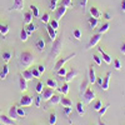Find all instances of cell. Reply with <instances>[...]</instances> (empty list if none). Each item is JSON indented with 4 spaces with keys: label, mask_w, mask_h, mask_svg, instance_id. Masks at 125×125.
I'll list each match as a JSON object with an SVG mask.
<instances>
[{
    "label": "cell",
    "mask_w": 125,
    "mask_h": 125,
    "mask_svg": "<svg viewBox=\"0 0 125 125\" xmlns=\"http://www.w3.org/2000/svg\"><path fill=\"white\" fill-rule=\"evenodd\" d=\"M34 60H35V58H34L33 53H30V51H23V53L20 54V62L26 68L33 65Z\"/></svg>",
    "instance_id": "obj_1"
},
{
    "label": "cell",
    "mask_w": 125,
    "mask_h": 125,
    "mask_svg": "<svg viewBox=\"0 0 125 125\" xmlns=\"http://www.w3.org/2000/svg\"><path fill=\"white\" fill-rule=\"evenodd\" d=\"M75 55H76L75 53H73V54H70V55H68V56H65V58H60V59L55 62V65H54V70H55V71H58L60 68H62V66L65 65V62H66V61H69L71 58H74Z\"/></svg>",
    "instance_id": "obj_2"
},
{
    "label": "cell",
    "mask_w": 125,
    "mask_h": 125,
    "mask_svg": "<svg viewBox=\"0 0 125 125\" xmlns=\"http://www.w3.org/2000/svg\"><path fill=\"white\" fill-rule=\"evenodd\" d=\"M83 99H84V101H85L86 104L91 103L94 99H95V91H94L91 88H88V89L85 90V93L83 94Z\"/></svg>",
    "instance_id": "obj_3"
},
{
    "label": "cell",
    "mask_w": 125,
    "mask_h": 125,
    "mask_svg": "<svg viewBox=\"0 0 125 125\" xmlns=\"http://www.w3.org/2000/svg\"><path fill=\"white\" fill-rule=\"evenodd\" d=\"M61 45H62V40L61 39H55L54 40V46H53V50H51V55L54 56H58L61 51Z\"/></svg>",
    "instance_id": "obj_4"
},
{
    "label": "cell",
    "mask_w": 125,
    "mask_h": 125,
    "mask_svg": "<svg viewBox=\"0 0 125 125\" xmlns=\"http://www.w3.org/2000/svg\"><path fill=\"white\" fill-rule=\"evenodd\" d=\"M101 36H103V34H99V33L94 34V35L90 38V40H89V43H88V46H86V49H90V48H93V46H95V45L99 43V41H100Z\"/></svg>",
    "instance_id": "obj_5"
},
{
    "label": "cell",
    "mask_w": 125,
    "mask_h": 125,
    "mask_svg": "<svg viewBox=\"0 0 125 125\" xmlns=\"http://www.w3.org/2000/svg\"><path fill=\"white\" fill-rule=\"evenodd\" d=\"M54 90L55 89H53V88H44V90L41 91V98H43V100H45V101H49V99L54 95Z\"/></svg>",
    "instance_id": "obj_6"
},
{
    "label": "cell",
    "mask_w": 125,
    "mask_h": 125,
    "mask_svg": "<svg viewBox=\"0 0 125 125\" xmlns=\"http://www.w3.org/2000/svg\"><path fill=\"white\" fill-rule=\"evenodd\" d=\"M78 75H79V71H78L76 69H74V68H71V69L66 73V75H65V78H64V79H65V81H66V83H69V81H71L73 79H75Z\"/></svg>",
    "instance_id": "obj_7"
},
{
    "label": "cell",
    "mask_w": 125,
    "mask_h": 125,
    "mask_svg": "<svg viewBox=\"0 0 125 125\" xmlns=\"http://www.w3.org/2000/svg\"><path fill=\"white\" fill-rule=\"evenodd\" d=\"M24 9V0H14L13 6L10 8V11L13 10H18V11H23Z\"/></svg>",
    "instance_id": "obj_8"
},
{
    "label": "cell",
    "mask_w": 125,
    "mask_h": 125,
    "mask_svg": "<svg viewBox=\"0 0 125 125\" xmlns=\"http://www.w3.org/2000/svg\"><path fill=\"white\" fill-rule=\"evenodd\" d=\"M33 98L29 96V95H23L21 99H20V105L21 106H30L33 105Z\"/></svg>",
    "instance_id": "obj_9"
},
{
    "label": "cell",
    "mask_w": 125,
    "mask_h": 125,
    "mask_svg": "<svg viewBox=\"0 0 125 125\" xmlns=\"http://www.w3.org/2000/svg\"><path fill=\"white\" fill-rule=\"evenodd\" d=\"M0 123H3L4 125H16L15 120H13L9 115H4V114H0Z\"/></svg>",
    "instance_id": "obj_10"
},
{
    "label": "cell",
    "mask_w": 125,
    "mask_h": 125,
    "mask_svg": "<svg viewBox=\"0 0 125 125\" xmlns=\"http://www.w3.org/2000/svg\"><path fill=\"white\" fill-rule=\"evenodd\" d=\"M66 6H64L62 4H60L58 8H56V10H55V13H56V20H60L62 16L65 15V13H66Z\"/></svg>",
    "instance_id": "obj_11"
},
{
    "label": "cell",
    "mask_w": 125,
    "mask_h": 125,
    "mask_svg": "<svg viewBox=\"0 0 125 125\" xmlns=\"http://www.w3.org/2000/svg\"><path fill=\"white\" fill-rule=\"evenodd\" d=\"M9 116L13 120H19L20 116L18 115V106L16 105H11L9 108Z\"/></svg>",
    "instance_id": "obj_12"
},
{
    "label": "cell",
    "mask_w": 125,
    "mask_h": 125,
    "mask_svg": "<svg viewBox=\"0 0 125 125\" xmlns=\"http://www.w3.org/2000/svg\"><path fill=\"white\" fill-rule=\"evenodd\" d=\"M88 80L90 84H95L96 81V75H95V70H94V66L90 65L89 66V74H88Z\"/></svg>",
    "instance_id": "obj_13"
},
{
    "label": "cell",
    "mask_w": 125,
    "mask_h": 125,
    "mask_svg": "<svg viewBox=\"0 0 125 125\" xmlns=\"http://www.w3.org/2000/svg\"><path fill=\"white\" fill-rule=\"evenodd\" d=\"M98 50H99V53L101 54V58H103V60H104V62L105 64H108V65H110L111 64V56L109 55V54H106L105 51H104V49L103 48H98Z\"/></svg>",
    "instance_id": "obj_14"
},
{
    "label": "cell",
    "mask_w": 125,
    "mask_h": 125,
    "mask_svg": "<svg viewBox=\"0 0 125 125\" xmlns=\"http://www.w3.org/2000/svg\"><path fill=\"white\" fill-rule=\"evenodd\" d=\"M46 30H48V34H49V38H50V40H51V41H54V40L58 38V33H56L58 30L53 29L50 24H46Z\"/></svg>",
    "instance_id": "obj_15"
},
{
    "label": "cell",
    "mask_w": 125,
    "mask_h": 125,
    "mask_svg": "<svg viewBox=\"0 0 125 125\" xmlns=\"http://www.w3.org/2000/svg\"><path fill=\"white\" fill-rule=\"evenodd\" d=\"M110 76H111V73H110V71H108L106 74H105V76H104V79H103V85H101V89H103V90H105V91L109 89Z\"/></svg>",
    "instance_id": "obj_16"
},
{
    "label": "cell",
    "mask_w": 125,
    "mask_h": 125,
    "mask_svg": "<svg viewBox=\"0 0 125 125\" xmlns=\"http://www.w3.org/2000/svg\"><path fill=\"white\" fill-rule=\"evenodd\" d=\"M19 86H20V90L21 91H26L28 90V80L21 74H19Z\"/></svg>",
    "instance_id": "obj_17"
},
{
    "label": "cell",
    "mask_w": 125,
    "mask_h": 125,
    "mask_svg": "<svg viewBox=\"0 0 125 125\" xmlns=\"http://www.w3.org/2000/svg\"><path fill=\"white\" fill-rule=\"evenodd\" d=\"M89 11H90V15H91L93 18H95V19H99V18L101 16V11H100L96 6H91Z\"/></svg>",
    "instance_id": "obj_18"
},
{
    "label": "cell",
    "mask_w": 125,
    "mask_h": 125,
    "mask_svg": "<svg viewBox=\"0 0 125 125\" xmlns=\"http://www.w3.org/2000/svg\"><path fill=\"white\" fill-rule=\"evenodd\" d=\"M35 45H36V48H38L39 51H44V49H45V41H44V39L39 38V39L36 40Z\"/></svg>",
    "instance_id": "obj_19"
},
{
    "label": "cell",
    "mask_w": 125,
    "mask_h": 125,
    "mask_svg": "<svg viewBox=\"0 0 125 125\" xmlns=\"http://www.w3.org/2000/svg\"><path fill=\"white\" fill-rule=\"evenodd\" d=\"M58 91L61 93L62 95H68V93H69V84H68V83H64L60 88H58Z\"/></svg>",
    "instance_id": "obj_20"
},
{
    "label": "cell",
    "mask_w": 125,
    "mask_h": 125,
    "mask_svg": "<svg viewBox=\"0 0 125 125\" xmlns=\"http://www.w3.org/2000/svg\"><path fill=\"white\" fill-rule=\"evenodd\" d=\"M76 111H78L79 115H84L85 114V106H84V104H83L81 101L76 103Z\"/></svg>",
    "instance_id": "obj_21"
},
{
    "label": "cell",
    "mask_w": 125,
    "mask_h": 125,
    "mask_svg": "<svg viewBox=\"0 0 125 125\" xmlns=\"http://www.w3.org/2000/svg\"><path fill=\"white\" fill-rule=\"evenodd\" d=\"M8 74H9V65L8 64H4L3 65V69H1V73H0V79L4 80Z\"/></svg>",
    "instance_id": "obj_22"
},
{
    "label": "cell",
    "mask_w": 125,
    "mask_h": 125,
    "mask_svg": "<svg viewBox=\"0 0 125 125\" xmlns=\"http://www.w3.org/2000/svg\"><path fill=\"white\" fill-rule=\"evenodd\" d=\"M33 13L31 11H26L24 14V23L25 24H30V23H33Z\"/></svg>",
    "instance_id": "obj_23"
},
{
    "label": "cell",
    "mask_w": 125,
    "mask_h": 125,
    "mask_svg": "<svg viewBox=\"0 0 125 125\" xmlns=\"http://www.w3.org/2000/svg\"><path fill=\"white\" fill-rule=\"evenodd\" d=\"M26 80H33L34 79V75H33V73H31V69H25L23 71V74H21Z\"/></svg>",
    "instance_id": "obj_24"
},
{
    "label": "cell",
    "mask_w": 125,
    "mask_h": 125,
    "mask_svg": "<svg viewBox=\"0 0 125 125\" xmlns=\"http://www.w3.org/2000/svg\"><path fill=\"white\" fill-rule=\"evenodd\" d=\"M88 23H89V26H90L91 29H95V28L98 26V24H99V19H95V18L90 16L89 20H88Z\"/></svg>",
    "instance_id": "obj_25"
},
{
    "label": "cell",
    "mask_w": 125,
    "mask_h": 125,
    "mask_svg": "<svg viewBox=\"0 0 125 125\" xmlns=\"http://www.w3.org/2000/svg\"><path fill=\"white\" fill-rule=\"evenodd\" d=\"M60 104L62 105V108H64V106H69V108H71V106H73V101H71L69 98H61Z\"/></svg>",
    "instance_id": "obj_26"
},
{
    "label": "cell",
    "mask_w": 125,
    "mask_h": 125,
    "mask_svg": "<svg viewBox=\"0 0 125 125\" xmlns=\"http://www.w3.org/2000/svg\"><path fill=\"white\" fill-rule=\"evenodd\" d=\"M60 100H61V96L55 95V94H54V95L49 99V103L51 104V105H56V104H60Z\"/></svg>",
    "instance_id": "obj_27"
},
{
    "label": "cell",
    "mask_w": 125,
    "mask_h": 125,
    "mask_svg": "<svg viewBox=\"0 0 125 125\" xmlns=\"http://www.w3.org/2000/svg\"><path fill=\"white\" fill-rule=\"evenodd\" d=\"M89 85V80H83V83H81V84H80V95H83V94H84L85 93V90L89 88L88 86Z\"/></svg>",
    "instance_id": "obj_28"
},
{
    "label": "cell",
    "mask_w": 125,
    "mask_h": 125,
    "mask_svg": "<svg viewBox=\"0 0 125 125\" xmlns=\"http://www.w3.org/2000/svg\"><path fill=\"white\" fill-rule=\"evenodd\" d=\"M11 58H13V53H11V51L6 50V51H4V53H3V60L5 62L10 61V59H11Z\"/></svg>",
    "instance_id": "obj_29"
},
{
    "label": "cell",
    "mask_w": 125,
    "mask_h": 125,
    "mask_svg": "<svg viewBox=\"0 0 125 125\" xmlns=\"http://www.w3.org/2000/svg\"><path fill=\"white\" fill-rule=\"evenodd\" d=\"M46 85L49 86V88H53V89H58V83H56V80H54V79H48L46 80Z\"/></svg>",
    "instance_id": "obj_30"
},
{
    "label": "cell",
    "mask_w": 125,
    "mask_h": 125,
    "mask_svg": "<svg viewBox=\"0 0 125 125\" xmlns=\"http://www.w3.org/2000/svg\"><path fill=\"white\" fill-rule=\"evenodd\" d=\"M109 28H110V25H109V23H105V24H103L100 28H99V30H98V33L99 34H105L106 31L109 30Z\"/></svg>",
    "instance_id": "obj_31"
},
{
    "label": "cell",
    "mask_w": 125,
    "mask_h": 125,
    "mask_svg": "<svg viewBox=\"0 0 125 125\" xmlns=\"http://www.w3.org/2000/svg\"><path fill=\"white\" fill-rule=\"evenodd\" d=\"M8 33H9V26L6 24H0V34L5 36Z\"/></svg>",
    "instance_id": "obj_32"
},
{
    "label": "cell",
    "mask_w": 125,
    "mask_h": 125,
    "mask_svg": "<svg viewBox=\"0 0 125 125\" xmlns=\"http://www.w3.org/2000/svg\"><path fill=\"white\" fill-rule=\"evenodd\" d=\"M25 30L28 31V34L30 35V34H33L34 31L36 30V26H35L33 23H30V24H26V28H25Z\"/></svg>",
    "instance_id": "obj_33"
},
{
    "label": "cell",
    "mask_w": 125,
    "mask_h": 125,
    "mask_svg": "<svg viewBox=\"0 0 125 125\" xmlns=\"http://www.w3.org/2000/svg\"><path fill=\"white\" fill-rule=\"evenodd\" d=\"M30 10H31V13H33L34 18H39L40 13H39V9H38L36 5H33V4H31V5H30Z\"/></svg>",
    "instance_id": "obj_34"
},
{
    "label": "cell",
    "mask_w": 125,
    "mask_h": 125,
    "mask_svg": "<svg viewBox=\"0 0 125 125\" xmlns=\"http://www.w3.org/2000/svg\"><path fill=\"white\" fill-rule=\"evenodd\" d=\"M66 73H68L66 68H64V66H62V68H60V69H59V70L56 71V75H58V76H60V78L62 79V78H65Z\"/></svg>",
    "instance_id": "obj_35"
},
{
    "label": "cell",
    "mask_w": 125,
    "mask_h": 125,
    "mask_svg": "<svg viewBox=\"0 0 125 125\" xmlns=\"http://www.w3.org/2000/svg\"><path fill=\"white\" fill-rule=\"evenodd\" d=\"M29 38V34H28V31L25 30V28L21 29V31H20V39H21V41H26Z\"/></svg>",
    "instance_id": "obj_36"
},
{
    "label": "cell",
    "mask_w": 125,
    "mask_h": 125,
    "mask_svg": "<svg viewBox=\"0 0 125 125\" xmlns=\"http://www.w3.org/2000/svg\"><path fill=\"white\" fill-rule=\"evenodd\" d=\"M44 90V83L43 81H38L36 83V86H35V91L38 94H41V91Z\"/></svg>",
    "instance_id": "obj_37"
},
{
    "label": "cell",
    "mask_w": 125,
    "mask_h": 125,
    "mask_svg": "<svg viewBox=\"0 0 125 125\" xmlns=\"http://www.w3.org/2000/svg\"><path fill=\"white\" fill-rule=\"evenodd\" d=\"M73 38H75L76 40H81V31H80V29H74L73 30Z\"/></svg>",
    "instance_id": "obj_38"
},
{
    "label": "cell",
    "mask_w": 125,
    "mask_h": 125,
    "mask_svg": "<svg viewBox=\"0 0 125 125\" xmlns=\"http://www.w3.org/2000/svg\"><path fill=\"white\" fill-rule=\"evenodd\" d=\"M49 124L50 125H55L56 124V114L55 113H50V115H49Z\"/></svg>",
    "instance_id": "obj_39"
},
{
    "label": "cell",
    "mask_w": 125,
    "mask_h": 125,
    "mask_svg": "<svg viewBox=\"0 0 125 125\" xmlns=\"http://www.w3.org/2000/svg\"><path fill=\"white\" fill-rule=\"evenodd\" d=\"M93 108H94V110H95V111H99V110L103 108V101H101V100H95Z\"/></svg>",
    "instance_id": "obj_40"
},
{
    "label": "cell",
    "mask_w": 125,
    "mask_h": 125,
    "mask_svg": "<svg viewBox=\"0 0 125 125\" xmlns=\"http://www.w3.org/2000/svg\"><path fill=\"white\" fill-rule=\"evenodd\" d=\"M40 20H41V21H43L44 24H49V21H50V15H49L48 13H44L43 16L40 18Z\"/></svg>",
    "instance_id": "obj_41"
},
{
    "label": "cell",
    "mask_w": 125,
    "mask_h": 125,
    "mask_svg": "<svg viewBox=\"0 0 125 125\" xmlns=\"http://www.w3.org/2000/svg\"><path fill=\"white\" fill-rule=\"evenodd\" d=\"M49 24L51 25V28H53V29H55V30H58V29H59V20H56V19L50 20V21H49Z\"/></svg>",
    "instance_id": "obj_42"
},
{
    "label": "cell",
    "mask_w": 125,
    "mask_h": 125,
    "mask_svg": "<svg viewBox=\"0 0 125 125\" xmlns=\"http://www.w3.org/2000/svg\"><path fill=\"white\" fill-rule=\"evenodd\" d=\"M31 73H33V75H34V79H39L41 76V73L38 70V68H33L31 69Z\"/></svg>",
    "instance_id": "obj_43"
},
{
    "label": "cell",
    "mask_w": 125,
    "mask_h": 125,
    "mask_svg": "<svg viewBox=\"0 0 125 125\" xmlns=\"http://www.w3.org/2000/svg\"><path fill=\"white\" fill-rule=\"evenodd\" d=\"M114 69L115 70H121V62H120V60L119 59H114Z\"/></svg>",
    "instance_id": "obj_44"
},
{
    "label": "cell",
    "mask_w": 125,
    "mask_h": 125,
    "mask_svg": "<svg viewBox=\"0 0 125 125\" xmlns=\"http://www.w3.org/2000/svg\"><path fill=\"white\" fill-rule=\"evenodd\" d=\"M59 0H50V10H56Z\"/></svg>",
    "instance_id": "obj_45"
},
{
    "label": "cell",
    "mask_w": 125,
    "mask_h": 125,
    "mask_svg": "<svg viewBox=\"0 0 125 125\" xmlns=\"http://www.w3.org/2000/svg\"><path fill=\"white\" fill-rule=\"evenodd\" d=\"M109 108H110V105H109V104H108V105H105V106H103V108H101V109L98 111V113H99V116H103L104 114L106 113V110H108Z\"/></svg>",
    "instance_id": "obj_46"
},
{
    "label": "cell",
    "mask_w": 125,
    "mask_h": 125,
    "mask_svg": "<svg viewBox=\"0 0 125 125\" xmlns=\"http://www.w3.org/2000/svg\"><path fill=\"white\" fill-rule=\"evenodd\" d=\"M18 115L20 118H25L26 116V111L23 109V108H18Z\"/></svg>",
    "instance_id": "obj_47"
},
{
    "label": "cell",
    "mask_w": 125,
    "mask_h": 125,
    "mask_svg": "<svg viewBox=\"0 0 125 125\" xmlns=\"http://www.w3.org/2000/svg\"><path fill=\"white\" fill-rule=\"evenodd\" d=\"M93 60L95 61V64H96V65H101V58H100L99 55H96V54H95V55H93Z\"/></svg>",
    "instance_id": "obj_48"
},
{
    "label": "cell",
    "mask_w": 125,
    "mask_h": 125,
    "mask_svg": "<svg viewBox=\"0 0 125 125\" xmlns=\"http://www.w3.org/2000/svg\"><path fill=\"white\" fill-rule=\"evenodd\" d=\"M73 111V108H69V106H64V114H65V116L69 118L70 116V114Z\"/></svg>",
    "instance_id": "obj_49"
},
{
    "label": "cell",
    "mask_w": 125,
    "mask_h": 125,
    "mask_svg": "<svg viewBox=\"0 0 125 125\" xmlns=\"http://www.w3.org/2000/svg\"><path fill=\"white\" fill-rule=\"evenodd\" d=\"M41 99H43V98H41V95H36L35 96V106L36 108H40V103H41Z\"/></svg>",
    "instance_id": "obj_50"
},
{
    "label": "cell",
    "mask_w": 125,
    "mask_h": 125,
    "mask_svg": "<svg viewBox=\"0 0 125 125\" xmlns=\"http://www.w3.org/2000/svg\"><path fill=\"white\" fill-rule=\"evenodd\" d=\"M61 4L64 5V6H66V8H71V0H62L61 1Z\"/></svg>",
    "instance_id": "obj_51"
},
{
    "label": "cell",
    "mask_w": 125,
    "mask_h": 125,
    "mask_svg": "<svg viewBox=\"0 0 125 125\" xmlns=\"http://www.w3.org/2000/svg\"><path fill=\"white\" fill-rule=\"evenodd\" d=\"M103 79H104L103 76H96V81H95V83H96L100 88H101V85H103Z\"/></svg>",
    "instance_id": "obj_52"
},
{
    "label": "cell",
    "mask_w": 125,
    "mask_h": 125,
    "mask_svg": "<svg viewBox=\"0 0 125 125\" xmlns=\"http://www.w3.org/2000/svg\"><path fill=\"white\" fill-rule=\"evenodd\" d=\"M36 68H38V70L41 73V74H43V73L45 71V66H44V65H38Z\"/></svg>",
    "instance_id": "obj_53"
},
{
    "label": "cell",
    "mask_w": 125,
    "mask_h": 125,
    "mask_svg": "<svg viewBox=\"0 0 125 125\" xmlns=\"http://www.w3.org/2000/svg\"><path fill=\"white\" fill-rule=\"evenodd\" d=\"M104 18H105L106 20H110V19H111V14H110L109 11H106V13H104Z\"/></svg>",
    "instance_id": "obj_54"
},
{
    "label": "cell",
    "mask_w": 125,
    "mask_h": 125,
    "mask_svg": "<svg viewBox=\"0 0 125 125\" xmlns=\"http://www.w3.org/2000/svg\"><path fill=\"white\" fill-rule=\"evenodd\" d=\"M120 51H121V53L125 55V41H124V43L121 44V48H120Z\"/></svg>",
    "instance_id": "obj_55"
},
{
    "label": "cell",
    "mask_w": 125,
    "mask_h": 125,
    "mask_svg": "<svg viewBox=\"0 0 125 125\" xmlns=\"http://www.w3.org/2000/svg\"><path fill=\"white\" fill-rule=\"evenodd\" d=\"M121 11L125 13V0H121Z\"/></svg>",
    "instance_id": "obj_56"
},
{
    "label": "cell",
    "mask_w": 125,
    "mask_h": 125,
    "mask_svg": "<svg viewBox=\"0 0 125 125\" xmlns=\"http://www.w3.org/2000/svg\"><path fill=\"white\" fill-rule=\"evenodd\" d=\"M86 3H88V0H81V6L85 8L86 6Z\"/></svg>",
    "instance_id": "obj_57"
},
{
    "label": "cell",
    "mask_w": 125,
    "mask_h": 125,
    "mask_svg": "<svg viewBox=\"0 0 125 125\" xmlns=\"http://www.w3.org/2000/svg\"><path fill=\"white\" fill-rule=\"evenodd\" d=\"M99 125H106V124H105V123H104V121H103L101 119H99Z\"/></svg>",
    "instance_id": "obj_58"
},
{
    "label": "cell",
    "mask_w": 125,
    "mask_h": 125,
    "mask_svg": "<svg viewBox=\"0 0 125 125\" xmlns=\"http://www.w3.org/2000/svg\"><path fill=\"white\" fill-rule=\"evenodd\" d=\"M0 114H1V110H0Z\"/></svg>",
    "instance_id": "obj_59"
},
{
    "label": "cell",
    "mask_w": 125,
    "mask_h": 125,
    "mask_svg": "<svg viewBox=\"0 0 125 125\" xmlns=\"http://www.w3.org/2000/svg\"><path fill=\"white\" fill-rule=\"evenodd\" d=\"M90 125H91V124H90Z\"/></svg>",
    "instance_id": "obj_60"
},
{
    "label": "cell",
    "mask_w": 125,
    "mask_h": 125,
    "mask_svg": "<svg viewBox=\"0 0 125 125\" xmlns=\"http://www.w3.org/2000/svg\"><path fill=\"white\" fill-rule=\"evenodd\" d=\"M49 125H50V124H49Z\"/></svg>",
    "instance_id": "obj_61"
}]
</instances>
